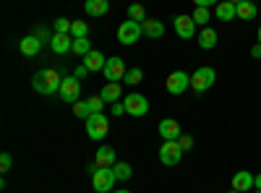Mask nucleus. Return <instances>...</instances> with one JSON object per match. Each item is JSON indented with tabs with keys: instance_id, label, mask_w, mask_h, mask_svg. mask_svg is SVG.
Segmentation results:
<instances>
[{
	"instance_id": "nucleus-40",
	"label": "nucleus",
	"mask_w": 261,
	"mask_h": 193,
	"mask_svg": "<svg viewBox=\"0 0 261 193\" xmlns=\"http://www.w3.org/2000/svg\"><path fill=\"white\" fill-rule=\"evenodd\" d=\"M253 188H256V190H261V175H256V180H253Z\"/></svg>"
},
{
	"instance_id": "nucleus-30",
	"label": "nucleus",
	"mask_w": 261,
	"mask_h": 193,
	"mask_svg": "<svg viewBox=\"0 0 261 193\" xmlns=\"http://www.w3.org/2000/svg\"><path fill=\"white\" fill-rule=\"evenodd\" d=\"M141 78H144V71L141 68H130L128 73H125V84H130V87H136V84H141Z\"/></svg>"
},
{
	"instance_id": "nucleus-17",
	"label": "nucleus",
	"mask_w": 261,
	"mask_h": 193,
	"mask_svg": "<svg viewBox=\"0 0 261 193\" xmlns=\"http://www.w3.org/2000/svg\"><path fill=\"white\" fill-rule=\"evenodd\" d=\"M84 11L89 16H94V18H102V16H107V11H110V0H86Z\"/></svg>"
},
{
	"instance_id": "nucleus-36",
	"label": "nucleus",
	"mask_w": 261,
	"mask_h": 193,
	"mask_svg": "<svg viewBox=\"0 0 261 193\" xmlns=\"http://www.w3.org/2000/svg\"><path fill=\"white\" fill-rule=\"evenodd\" d=\"M113 115H118V118L125 115V102H115V104H113Z\"/></svg>"
},
{
	"instance_id": "nucleus-31",
	"label": "nucleus",
	"mask_w": 261,
	"mask_h": 193,
	"mask_svg": "<svg viewBox=\"0 0 261 193\" xmlns=\"http://www.w3.org/2000/svg\"><path fill=\"white\" fill-rule=\"evenodd\" d=\"M86 102H89V110H92V115H99V113L105 110V99H102V97H89Z\"/></svg>"
},
{
	"instance_id": "nucleus-23",
	"label": "nucleus",
	"mask_w": 261,
	"mask_h": 193,
	"mask_svg": "<svg viewBox=\"0 0 261 193\" xmlns=\"http://www.w3.org/2000/svg\"><path fill=\"white\" fill-rule=\"evenodd\" d=\"M256 3L253 0H243V3H238V18L241 21H253L256 18Z\"/></svg>"
},
{
	"instance_id": "nucleus-5",
	"label": "nucleus",
	"mask_w": 261,
	"mask_h": 193,
	"mask_svg": "<svg viewBox=\"0 0 261 193\" xmlns=\"http://www.w3.org/2000/svg\"><path fill=\"white\" fill-rule=\"evenodd\" d=\"M180 159H183L180 144H178V141H162V146H160V162H162L165 167H175Z\"/></svg>"
},
{
	"instance_id": "nucleus-19",
	"label": "nucleus",
	"mask_w": 261,
	"mask_h": 193,
	"mask_svg": "<svg viewBox=\"0 0 261 193\" xmlns=\"http://www.w3.org/2000/svg\"><path fill=\"white\" fill-rule=\"evenodd\" d=\"M94 162H97V167H113V164L118 162V157H115V149H113V146H99V149H97V157H94Z\"/></svg>"
},
{
	"instance_id": "nucleus-18",
	"label": "nucleus",
	"mask_w": 261,
	"mask_h": 193,
	"mask_svg": "<svg viewBox=\"0 0 261 193\" xmlns=\"http://www.w3.org/2000/svg\"><path fill=\"white\" fill-rule=\"evenodd\" d=\"M217 39H220V37H217V32H214L212 26H204L199 34H196V42H199V47H201V50H212V47H217Z\"/></svg>"
},
{
	"instance_id": "nucleus-44",
	"label": "nucleus",
	"mask_w": 261,
	"mask_h": 193,
	"mask_svg": "<svg viewBox=\"0 0 261 193\" xmlns=\"http://www.w3.org/2000/svg\"><path fill=\"white\" fill-rule=\"evenodd\" d=\"M230 193H238V190H230Z\"/></svg>"
},
{
	"instance_id": "nucleus-1",
	"label": "nucleus",
	"mask_w": 261,
	"mask_h": 193,
	"mask_svg": "<svg viewBox=\"0 0 261 193\" xmlns=\"http://www.w3.org/2000/svg\"><path fill=\"white\" fill-rule=\"evenodd\" d=\"M60 84H63V78L58 76V71H50V68L39 71V73L32 78V87H34L39 94H45V97L58 94V92H60Z\"/></svg>"
},
{
	"instance_id": "nucleus-26",
	"label": "nucleus",
	"mask_w": 261,
	"mask_h": 193,
	"mask_svg": "<svg viewBox=\"0 0 261 193\" xmlns=\"http://www.w3.org/2000/svg\"><path fill=\"white\" fill-rule=\"evenodd\" d=\"M71 52H73V55H81V58H84V55H89V52H92L89 39H86V37H84V39H73V47H71Z\"/></svg>"
},
{
	"instance_id": "nucleus-42",
	"label": "nucleus",
	"mask_w": 261,
	"mask_h": 193,
	"mask_svg": "<svg viewBox=\"0 0 261 193\" xmlns=\"http://www.w3.org/2000/svg\"><path fill=\"white\" fill-rule=\"evenodd\" d=\"M115 193H130V190H125V188H120V190H115Z\"/></svg>"
},
{
	"instance_id": "nucleus-35",
	"label": "nucleus",
	"mask_w": 261,
	"mask_h": 193,
	"mask_svg": "<svg viewBox=\"0 0 261 193\" xmlns=\"http://www.w3.org/2000/svg\"><path fill=\"white\" fill-rule=\"evenodd\" d=\"M178 144H180L183 152H188V149L193 146V139H191V136H180V139H178Z\"/></svg>"
},
{
	"instance_id": "nucleus-34",
	"label": "nucleus",
	"mask_w": 261,
	"mask_h": 193,
	"mask_svg": "<svg viewBox=\"0 0 261 193\" xmlns=\"http://www.w3.org/2000/svg\"><path fill=\"white\" fill-rule=\"evenodd\" d=\"M193 3L199 6V8H212V6H220L222 0H193Z\"/></svg>"
},
{
	"instance_id": "nucleus-12",
	"label": "nucleus",
	"mask_w": 261,
	"mask_h": 193,
	"mask_svg": "<svg viewBox=\"0 0 261 193\" xmlns=\"http://www.w3.org/2000/svg\"><path fill=\"white\" fill-rule=\"evenodd\" d=\"M157 131H160V136H162L165 141H178V139L183 136V133H180V125H178V120H172V118L160 120Z\"/></svg>"
},
{
	"instance_id": "nucleus-43",
	"label": "nucleus",
	"mask_w": 261,
	"mask_h": 193,
	"mask_svg": "<svg viewBox=\"0 0 261 193\" xmlns=\"http://www.w3.org/2000/svg\"><path fill=\"white\" fill-rule=\"evenodd\" d=\"M230 3H235V6H238V3H243V0H230Z\"/></svg>"
},
{
	"instance_id": "nucleus-38",
	"label": "nucleus",
	"mask_w": 261,
	"mask_h": 193,
	"mask_svg": "<svg viewBox=\"0 0 261 193\" xmlns=\"http://www.w3.org/2000/svg\"><path fill=\"white\" fill-rule=\"evenodd\" d=\"M251 58H256V60L261 58V45H258V42H256V45L251 47Z\"/></svg>"
},
{
	"instance_id": "nucleus-6",
	"label": "nucleus",
	"mask_w": 261,
	"mask_h": 193,
	"mask_svg": "<svg viewBox=\"0 0 261 193\" xmlns=\"http://www.w3.org/2000/svg\"><path fill=\"white\" fill-rule=\"evenodd\" d=\"M115 183H118V180H115V175H113V167H99L97 173L92 175V188H94L97 193H110Z\"/></svg>"
},
{
	"instance_id": "nucleus-21",
	"label": "nucleus",
	"mask_w": 261,
	"mask_h": 193,
	"mask_svg": "<svg viewBox=\"0 0 261 193\" xmlns=\"http://www.w3.org/2000/svg\"><path fill=\"white\" fill-rule=\"evenodd\" d=\"M84 66L89 68V71H105V66H107V58H105L99 50H92L89 55H84Z\"/></svg>"
},
{
	"instance_id": "nucleus-28",
	"label": "nucleus",
	"mask_w": 261,
	"mask_h": 193,
	"mask_svg": "<svg viewBox=\"0 0 261 193\" xmlns=\"http://www.w3.org/2000/svg\"><path fill=\"white\" fill-rule=\"evenodd\" d=\"M71 34H73V39H84L86 34H89V26H86V21H73L71 24Z\"/></svg>"
},
{
	"instance_id": "nucleus-24",
	"label": "nucleus",
	"mask_w": 261,
	"mask_h": 193,
	"mask_svg": "<svg viewBox=\"0 0 261 193\" xmlns=\"http://www.w3.org/2000/svg\"><path fill=\"white\" fill-rule=\"evenodd\" d=\"M113 175H115V180H130V175H134V170H130V164L128 162H115L113 164Z\"/></svg>"
},
{
	"instance_id": "nucleus-32",
	"label": "nucleus",
	"mask_w": 261,
	"mask_h": 193,
	"mask_svg": "<svg viewBox=\"0 0 261 193\" xmlns=\"http://www.w3.org/2000/svg\"><path fill=\"white\" fill-rule=\"evenodd\" d=\"M71 24L73 21H68V18H58L55 21V34H71Z\"/></svg>"
},
{
	"instance_id": "nucleus-7",
	"label": "nucleus",
	"mask_w": 261,
	"mask_h": 193,
	"mask_svg": "<svg viewBox=\"0 0 261 193\" xmlns=\"http://www.w3.org/2000/svg\"><path fill=\"white\" fill-rule=\"evenodd\" d=\"M58 97H60L63 102H71V104L79 102V99H81V84H79V78H76V76H65L63 84H60Z\"/></svg>"
},
{
	"instance_id": "nucleus-37",
	"label": "nucleus",
	"mask_w": 261,
	"mask_h": 193,
	"mask_svg": "<svg viewBox=\"0 0 261 193\" xmlns=\"http://www.w3.org/2000/svg\"><path fill=\"white\" fill-rule=\"evenodd\" d=\"M86 73H89V68H86V66H84V63H81V66H79V68H76V71H73V76H76V78H79V81H81V78H84V76H86Z\"/></svg>"
},
{
	"instance_id": "nucleus-2",
	"label": "nucleus",
	"mask_w": 261,
	"mask_h": 193,
	"mask_svg": "<svg viewBox=\"0 0 261 193\" xmlns=\"http://www.w3.org/2000/svg\"><path fill=\"white\" fill-rule=\"evenodd\" d=\"M214 81H217L214 68L204 66V68H199L196 73H191V89H193L196 94H204L206 89H212V87H214Z\"/></svg>"
},
{
	"instance_id": "nucleus-22",
	"label": "nucleus",
	"mask_w": 261,
	"mask_h": 193,
	"mask_svg": "<svg viewBox=\"0 0 261 193\" xmlns=\"http://www.w3.org/2000/svg\"><path fill=\"white\" fill-rule=\"evenodd\" d=\"M99 97L105 99V104H115V102H120V84H110V81H107V87L99 92Z\"/></svg>"
},
{
	"instance_id": "nucleus-14",
	"label": "nucleus",
	"mask_w": 261,
	"mask_h": 193,
	"mask_svg": "<svg viewBox=\"0 0 261 193\" xmlns=\"http://www.w3.org/2000/svg\"><path fill=\"white\" fill-rule=\"evenodd\" d=\"M21 55L24 58H34V55H39V50H42V39L37 37V34H29V37H24L21 39Z\"/></svg>"
},
{
	"instance_id": "nucleus-9",
	"label": "nucleus",
	"mask_w": 261,
	"mask_h": 193,
	"mask_svg": "<svg viewBox=\"0 0 261 193\" xmlns=\"http://www.w3.org/2000/svg\"><path fill=\"white\" fill-rule=\"evenodd\" d=\"M105 78L110 81V84H120L123 78H125V73H128V68H125V63H123V58H107V66H105Z\"/></svg>"
},
{
	"instance_id": "nucleus-39",
	"label": "nucleus",
	"mask_w": 261,
	"mask_h": 193,
	"mask_svg": "<svg viewBox=\"0 0 261 193\" xmlns=\"http://www.w3.org/2000/svg\"><path fill=\"white\" fill-rule=\"evenodd\" d=\"M37 37H39V39H47L50 34H47V29H45V26H39V29H37ZM50 39H53V37H50Z\"/></svg>"
},
{
	"instance_id": "nucleus-10",
	"label": "nucleus",
	"mask_w": 261,
	"mask_h": 193,
	"mask_svg": "<svg viewBox=\"0 0 261 193\" xmlns=\"http://www.w3.org/2000/svg\"><path fill=\"white\" fill-rule=\"evenodd\" d=\"M123 102H125V113L134 115V118H144V115L149 113V99L141 97V94H136V92L128 94Z\"/></svg>"
},
{
	"instance_id": "nucleus-45",
	"label": "nucleus",
	"mask_w": 261,
	"mask_h": 193,
	"mask_svg": "<svg viewBox=\"0 0 261 193\" xmlns=\"http://www.w3.org/2000/svg\"><path fill=\"white\" fill-rule=\"evenodd\" d=\"M256 193H261V190H256Z\"/></svg>"
},
{
	"instance_id": "nucleus-8",
	"label": "nucleus",
	"mask_w": 261,
	"mask_h": 193,
	"mask_svg": "<svg viewBox=\"0 0 261 193\" xmlns=\"http://www.w3.org/2000/svg\"><path fill=\"white\" fill-rule=\"evenodd\" d=\"M188 87H191V73H186V71H172L165 81V89L170 94H183Z\"/></svg>"
},
{
	"instance_id": "nucleus-4",
	"label": "nucleus",
	"mask_w": 261,
	"mask_h": 193,
	"mask_svg": "<svg viewBox=\"0 0 261 193\" xmlns=\"http://www.w3.org/2000/svg\"><path fill=\"white\" fill-rule=\"evenodd\" d=\"M107 131H110V120H107L102 113H99V115H89V118H86V136H89V139L99 141V139H105V136H107Z\"/></svg>"
},
{
	"instance_id": "nucleus-41",
	"label": "nucleus",
	"mask_w": 261,
	"mask_h": 193,
	"mask_svg": "<svg viewBox=\"0 0 261 193\" xmlns=\"http://www.w3.org/2000/svg\"><path fill=\"white\" fill-rule=\"evenodd\" d=\"M256 37H258V45H261V26H258V32H256Z\"/></svg>"
},
{
	"instance_id": "nucleus-16",
	"label": "nucleus",
	"mask_w": 261,
	"mask_h": 193,
	"mask_svg": "<svg viewBox=\"0 0 261 193\" xmlns=\"http://www.w3.org/2000/svg\"><path fill=\"white\" fill-rule=\"evenodd\" d=\"M141 29H144V37H149V39L165 37V24H162L160 18H146L144 24H141Z\"/></svg>"
},
{
	"instance_id": "nucleus-33",
	"label": "nucleus",
	"mask_w": 261,
	"mask_h": 193,
	"mask_svg": "<svg viewBox=\"0 0 261 193\" xmlns=\"http://www.w3.org/2000/svg\"><path fill=\"white\" fill-rule=\"evenodd\" d=\"M11 167H13V157H11L8 152H3V154H0V170H3V173H8Z\"/></svg>"
},
{
	"instance_id": "nucleus-25",
	"label": "nucleus",
	"mask_w": 261,
	"mask_h": 193,
	"mask_svg": "<svg viewBox=\"0 0 261 193\" xmlns=\"http://www.w3.org/2000/svg\"><path fill=\"white\" fill-rule=\"evenodd\" d=\"M125 13H128V18H130V21H136V24H144V21H146V11H144V6H141V3H130Z\"/></svg>"
},
{
	"instance_id": "nucleus-15",
	"label": "nucleus",
	"mask_w": 261,
	"mask_h": 193,
	"mask_svg": "<svg viewBox=\"0 0 261 193\" xmlns=\"http://www.w3.org/2000/svg\"><path fill=\"white\" fill-rule=\"evenodd\" d=\"M50 47H53V52H55V55H65V52H71L73 39H71V34H53Z\"/></svg>"
},
{
	"instance_id": "nucleus-29",
	"label": "nucleus",
	"mask_w": 261,
	"mask_h": 193,
	"mask_svg": "<svg viewBox=\"0 0 261 193\" xmlns=\"http://www.w3.org/2000/svg\"><path fill=\"white\" fill-rule=\"evenodd\" d=\"M73 115L76 118H89L92 115V110H89V102H86V99H79V102H73Z\"/></svg>"
},
{
	"instance_id": "nucleus-13",
	"label": "nucleus",
	"mask_w": 261,
	"mask_h": 193,
	"mask_svg": "<svg viewBox=\"0 0 261 193\" xmlns=\"http://www.w3.org/2000/svg\"><path fill=\"white\" fill-rule=\"evenodd\" d=\"M253 180H256V175H251L248 170H238V173L232 175V190L246 193V190L253 188Z\"/></svg>"
},
{
	"instance_id": "nucleus-20",
	"label": "nucleus",
	"mask_w": 261,
	"mask_h": 193,
	"mask_svg": "<svg viewBox=\"0 0 261 193\" xmlns=\"http://www.w3.org/2000/svg\"><path fill=\"white\" fill-rule=\"evenodd\" d=\"M214 16L222 21V24H227V21H232V18H238V6L235 3H230V0H222L220 6H217V11H214Z\"/></svg>"
},
{
	"instance_id": "nucleus-27",
	"label": "nucleus",
	"mask_w": 261,
	"mask_h": 193,
	"mask_svg": "<svg viewBox=\"0 0 261 193\" xmlns=\"http://www.w3.org/2000/svg\"><path fill=\"white\" fill-rule=\"evenodd\" d=\"M209 18H212V13H209V8H199L196 6V11H193V21H196V26H206L209 24Z\"/></svg>"
},
{
	"instance_id": "nucleus-3",
	"label": "nucleus",
	"mask_w": 261,
	"mask_h": 193,
	"mask_svg": "<svg viewBox=\"0 0 261 193\" xmlns=\"http://www.w3.org/2000/svg\"><path fill=\"white\" fill-rule=\"evenodd\" d=\"M144 37V29L141 24H136V21H123V24L118 26V42L120 45H136V42Z\"/></svg>"
},
{
	"instance_id": "nucleus-11",
	"label": "nucleus",
	"mask_w": 261,
	"mask_h": 193,
	"mask_svg": "<svg viewBox=\"0 0 261 193\" xmlns=\"http://www.w3.org/2000/svg\"><path fill=\"white\" fill-rule=\"evenodd\" d=\"M175 34L180 37V39H193L196 34H199V32H196V21H193V16H178L175 18Z\"/></svg>"
}]
</instances>
